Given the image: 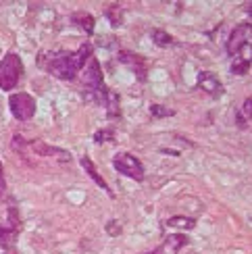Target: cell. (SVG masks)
Masks as SVG:
<instances>
[{"label": "cell", "instance_id": "cell-1", "mask_svg": "<svg viewBox=\"0 0 252 254\" xmlns=\"http://www.w3.org/2000/svg\"><path fill=\"white\" fill-rule=\"evenodd\" d=\"M92 57V46L83 44L77 52H52L46 69L59 79H75V75L83 69V65Z\"/></svg>", "mask_w": 252, "mask_h": 254}, {"label": "cell", "instance_id": "cell-2", "mask_svg": "<svg viewBox=\"0 0 252 254\" xmlns=\"http://www.w3.org/2000/svg\"><path fill=\"white\" fill-rule=\"evenodd\" d=\"M23 73V65H21V59L17 55H6L2 61H0V90L10 92L17 83L19 77Z\"/></svg>", "mask_w": 252, "mask_h": 254}, {"label": "cell", "instance_id": "cell-3", "mask_svg": "<svg viewBox=\"0 0 252 254\" xmlns=\"http://www.w3.org/2000/svg\"><path fill=\"white\" fill-rule=\"evenodd\" d=\"M10 113L17 121H29L36 115V100L29 96L27 92H17L8 98Z\"/></svg>", "mask_w": 252, "mask_h": 254}, {"label": "cell", "instance_id": "cell-4", "mask_svg": "<svg viewBox=\"0 0 252 254\" xmlns=\"http://www.w3.org/2000/svg\"><path fill=\"white\" fill-rule=\"evenodd\" d=\"M113 167L117 169L119 173L135 179V182H142V179H144V167H142V163L133 154H127V152L117 154L113 158Z\"/></svg>", "mask_w": 252, "mask_h": 254}, {"label": "cell", "instance_id": "cell-5", "mask_svg": "<svg viewBox=\"0 0 252 254\" xmlns=\"http://www.w3.org/2000/svg\"><path fill=\"white\" fill-rule=\"evenodd\" d=\"M248 44H252V25L240 23L227 40V52L229 55H238V50L242 46H248Z\"/></svg>", "mask_w": 252, "mask_h": 254}, {"label": "cell", "instance_id": "cell-6", "mask_svg": "<svg viewBox=\"0 0 252 254\" xmlns=\"http://www.w3.org/2000/svg\"><path fill=\"white\" fill-rule=\"evenodd\" d=\"M81 71H83V83H86L88 88H92L94 92H98V90L104 88V83H102V71H100V65H98L96 59L90 57Z\"/></svg>", "mask_w": 252, "mask_h": 254}, {"label": "cell", "instance_id": "cell-7", "mask_svg": "<svg viewBox=\"0 0 252 254\" xmlns=\"http://www.w3.org/2000/svg\"><path fill=\"white\" fill-rule=\"evenodd\" d=\"M29 150L40 154V156H57L59 161H63V163H69L71 161V154L69 152L61 150V148H55V146H48L44 142H38V140L36 142H29Z\"/></svg>", "mask_w": 252, "mask_h": 254}, {"label": "cell", "instance_id": "cell-8", "mask_svg": "<svg viewBox=\"0 0 252 254\" xmlns=\"http://www.w3.org/2000/svg\"><path fill=\"white\" fill-rule=\"evenodd\" d=\"M198 86H200L206 94H213V96L223 92V86H221V81H219V77L215 75V73H208V71L198 75Z\"/></svg>", "mask_w": 252, "mask_h": 254}, {"label": "cell", "instance_id": "cell-9", "mask_svg": "<svg viewBox=\"0 0 252 254\" xmlns=\"http://www.w3.org/2000/svg\"><path fill=\"white\" fill-rule=\"evenodd\" d=\"M81 167L83 169H86V171H88V175L94 179V184H96V186H100L102 190H107V192H111V190H109V186H107V182H104V179H102V175L96 171V167H94L92 165V161H90V158L88 156H81Z\"/></svg>", "mask_w": 252, "mask_h": 254}, {"label": "cell", "instance_id": "cell-10", "mask_svg": "<svg viewBox=\"0 0 252 254\" xmlns=\"http://www.w3.org/2000/svg\"><path fill=\"white\" fill-rule=\"evenodd\" d=\"M119 61H121V63H127L131 69H138V77L144 79V61H142L140 57L129 55V52H121V55H119Z\"/></svg>", "mask_w": 252, "mask_h": 254}, {"label": "cell", "instance_id": "cell-11", "mask_svg": "<svg viewBox=\"0 0 252 254\" xmlns=\"http://www.w3.org/2000/svg\"><path fill=\"white\" fill-rule=\"evenodd\" d=\"M194 225H196V221L194 219H190V217H184V215H180V217H171L169 221H167V227H171V229H194Z\"/></svg>", "mask_w": 252, "mask_h": 254}, {"label": "cell", "instance_id": "cell-12", "mask_svg": "<svg viewBox=\"0 0 252 254\" xmlns=\"http://www.w3.org/2000/svg\"><path fill=\"white\" fill-rule=\"evenodd\" d=\"M73 21H75L79 27H83L86 34H94V17L90 13H75L73 15Z\"/></svg>", "mask_w": 252, "mask_h": 254}, {"label": "cell", "instance_id": "cell-13", "mask_svg": "<svg viewBox=\"0 0 252 254\" xmlns=\"http://www.w3.org/2000/svg\"><path fill=\"white\" fill-rule=\"evenodd\" d=\"M17 229H6V227H0V242L6 246V248H13V242L17 240Z\"/></svg>", "mask_w": 252, "mask_h": 254}, {"label": "cell", "instance_id": "cell-14", "mask_svg": "<svg viewBox=\"0 0 252 254\" xmlns=\"http://www.w3.org/2000/svg\"><path fill=\"white\" fill-rule=\"evenodd\" d=\"M152 40H154L156 46H167V44H171V42H173V38L167 34V31H163V29H154L152 31Z\"/></svg>", "mask_w": 252, "mask_h": 254}, {"label": "cell", "instance_id": "cell-15", "mask_svg": "<svg viewBox=\"0 0 252 254\" xmlns=\"http://www.w3.org/2000/svg\"><path fill=\"white\" fill-rule=\"evenodd\" d=\"M107 17H109V21H111V25H115V27L121 25V21H123V17H121V6H117V4L109 6Z\"/></svg>", "mask_w": 252, "mask_h": 254}, {"label": "cell", "instance_id": "cell-16", "mask_svg": "<svg viewBox=\"0 0 252 254\" xmlns=\"http://www.w3.org/2000/svg\"><path fill=\"white\" fill-rule=\"evenodd\" d=\"M167 244H169L171 248H175V250H180V248H184V246L188 244V238H186L184 234H177V236H169V238H167Z\"/></svg>", "mask_w": 252, "mask_h": 254}, {"label": "cell", "instance_id": "cell-17", "mask_svg": "<svg viewBox=\"0 0 252 254\" xmlns=\"http://www.w3.org/2000/svg\"><path fill=\"white\" fill-rule=\"evenodd\" d=\"M240 121H252V98H246L242 104V111L238 113Z\"/></svg>", "mask_w": 252, "mask_h": 254}, {"label": "cell", "instance_id": "cell-18", "mask_svg": "<svg viewBox=\"0 0 252 254\" xmlns=\"http://www.w3.org/2000/svg\"><path fill=\"white\" fill-rule=\"evenodd\" d=\"M238 57H240V61H242V63L250 65V63H252V44L240 48V50H238Z\"/></svg>", "mask_w": 252, "mask_h": 254}, {"label": "cell", "instance_id": "cell-19", "mask_svg": "<svg viewBox=\"0 0 252 254\" xmlns=\"http://www.w3.org/2000/svg\"><path fill=\"white\" fill-rule=\"evenodd\" d=\"M150 113L154 115V117H171L173 115V111H169V109H165V107H161V104H152L150 107Z\"/></svg>", "mask_w": 252, "mask_h": 254}, {"label": "cell", "instance_id": "cell-20", "mask_svg": "<svg viewBox=\"0 0 252 254\" xmlns=\"http://www.w3.org/2000/svg\"><path fill=\"white\" fill-rule=\"evenodd\" d=\"M248 69H250V65H246V63H242V61H236L234 65H232V73H234V75H244Z\"/></svg>", "mask_w": 252, "mask_h": 254}, {"label": "cell", "instance_id": "cell-21", "mask_svg": "<svg viewBox=\"0 0 252 254\" xmlns=\"http://www.w3.org/2000/svg\"><path fill=\"white\" fill-rule=\"evenodd\" d=\"M107 231H109V236H119L121 234V223H117V221H111V223L107 225Z\"/></svg>", "mask_w": 252, "mask_h": 254}, {"label": "cell", "instance_id": "cell-22", "mask_svg": "<svg viewBox=\"0 0 252 254\" xmlns=\"http://www.w3.org/2000/svg\"><path fill=\"white\" fill-rule=\"evenodd\" d=\"M111 137H113V131H100V133H96V135H94V140H96V142H104V140H111Z\"/></svg>", "mask_w": 252, "mask_h": 254}, {"label": "cell", "instance_id": "cell-23", "mask_svg": "<svg viewBox=\"0 0 252 254\" xmlns=\"http://www.w3.org/2000/svg\"><path fill=\"white\" fill-rule=\"evenodd\" d=\"M6 190V184H4V171H2V165H0V196L4 194Z\"/></svg>", "mask_w": 252, "mask_h": 254}, {"label": "cell", "instance_id": "cell-24", "mask_svg": "<svg viewBox=\"0 0 252 254\" xmlns=\"http://www.w3.org/2000/svg\"><path fill=\"white\" fill-rule=\"evenodd\" d=\"M4 254H17L15 248H4Z\"/></svg>", "mask_w": 252, "mask_h": 254}, {"label": "cell", "instance_id": "cell-25", "mask_svg": "<svg viewBox=\"0 0 252 254\" xmlns=\"http://www.w3.org/2000/svg\"><path fill=\"white\" fill-rule=\"evenodd\" d=\"M152 254H163V248H154V252Z\"/></svg>", "mask_w": 252, "mask_h": 254}]
</instances>
